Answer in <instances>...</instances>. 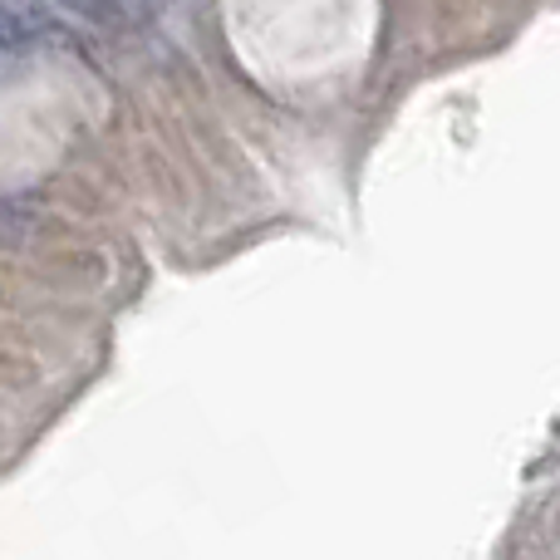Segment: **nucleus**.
<instances>
[{
    "instance_id": "f257e3e1",
    "label": "nucleus",
    "mask_w": 560,
    "mask_h": 560,
    "mask_svg": "<svg viewBox=\"0 0 560 560\" xmlns=\"http://www.w3.org/2000/svg\"><path fill=\"white\" fill-rule=\"evenodd\" d=\"M65 5H74L79 15H94V20H108L118 10V0H65Z\"/></svg>"
},
{
    "instance_id": "f03ea898",
    "label": "nucleus",
    "mask_w": 560,
    "mask_h": 560,
    "mask_svg": "<svg viewBox=\"0 0 560 560\" xmlns=\"http://www.w3.org/2000/svg\"><path fill=\"white\" fill-rule=\"evenodd\" d=\"M10 35H15V25H10V15H5V10H0V45H5Z\"/></svg>"
}]
</instances>
